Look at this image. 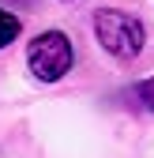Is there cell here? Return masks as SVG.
Here are the masks:
<instances>
[{
  "mask_svg": "<svg viewBox=\"0 0 154 158\" xmlns=\"http://www.w3.org/2000/svg\"><path fill=\"white\" fill-rule=\"evenodd\" d=\"M94 34H98V42L105 53L120 56V60H132V56H139L143 45H147V34H143V23L136 15L128 11H113V8H102L94 15Z\"/></svg>",
  "mask_w": 154,
  "mask_h": 158,
  "instance_id": "6da1fadb",
  "label": "cell"
},
{
  "mask_svg": "<svg viewBox=\"0 0 154 158\" xmlns=\"http://www.w3.org/2000/svg\"><path fill=\"white\" fill-rule=\"evenodd\" d=\"M75 60V53H71V42H68V34L60 30H45V34H38L30 49H26V64L30 72L42 79V83H56V79H64L68 68Z\"/></svg>",
  "mask_w": 154,
  "mask_h": 158,
  "instance_id": "7a4b0ae2",
  "label": "cell"
},
{
  "mask_svg": "<svg viewBox=\"0 0 154 158\" xmlns=\"http://www.w3.org/2000/svg\"><path fill=\"white\" fill-rule=\"evenodd\" d=\"M19 30H23V27H19V19H15L11 11H4V8H0V49H4V45H11L15 38H19Z\"/></svg>",
  "mask_w": 154,
  "mask_h": 158,
  "instance_id": "3957f363",
  "label": "cell"
},
{
  "mask_svg": "<svg viewBox=\"0 0 154 158\" xmlns=\"http://www.w3.org/2000/svg\"><path fill=\"white\" fill-rule=\"evenodd\" d=\"M136 98H139L147 109H154V75H150V79H143V83L136 87Z\"/></svg>",
  "mask_w": 154,
  "mask_h": 158,
  "instance_id": "277c9868",
  "label": "cell"
}]
</instances>
